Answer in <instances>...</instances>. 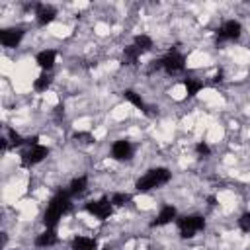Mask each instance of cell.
I'll return each instance as SVG.
<instances>
[{"label": "cell", "instance_id": "cell-1", "mask_svg": "<svg viewBox=\"0 0 250 250\" xmlns=\"http://www.w3.org/2000/svg\"><path fill=\"white\" fill-rule=\"evenodd\" d=\"M70 209V193L68 191H57L49 203H47V209L43 213V223L47 229H55L59 225V221L62 219L64 213H68Z\"/></svg>", "mask_w": 250, "mask_h": 250}, {"label": "cell", "instance_id": "cell-2", "mask_svg": "<svg viewBox=\"0 0 250 250\" xmlns=\"http://www.w3.org/2000/svg\"><path fill=\"white\" fill-rule=\"evenodd\" d=\"M172 178V172L168 168H150L148 172H145L137 182H135V189L141 191V193H146L150 189H156V188H162L164 184H168Z\"/></svg>", "mask_w": 250, "mask_h": 250}, {"label": "cell", "instance_id": "cell-3", "mask_svg": "<svg viewBox=\"0 0 250 250\" xmlns=\"http://www.w3.org/2000/svg\"><path fill=\"white\" fill-rule=\"evenodd\" d=\"M176 227L182 238H193L199 230L205 229V219L201 215H182L176 219Z\"/></svg>", "mask_w": 250, "mask_h": 250}, {"label": "cell", "instance_id": "cell-4", "mask_svg": "<svg viewBox=\"0 0 250 250\" xmlns=\"http://www.w3.org/2000/svg\"><path fill=\"white\" fill-rule=\"evenodd\" d=\"M160 68L170 76L182 74L186 70V57L178 51H170L160 59Z\"/></svg>", "mask_w": 250, "mask_h": 250}, {"label": "cell", "instance_id": "cell-5", "mask_svg": "<svg viewBox=\"0 0 250 250\" xmlns=\"http://www.w3.org/2000/svg\"><path fill=\"white\" fill-rule=\"evenodd\" d=\"M84 209L90 213V215H94L96 219H100V221H105V219H109L111 217V213H113V203H111V199L109 197H100V199H94V201H88L86 205H84Z\"/></svg>", "mask_w": 250, "mask_h": 250}, {"label": "cell", "instance_id": "cell-6", "mask_svg": "<svg viewBox=\"0 0 250 250\" xmlns=\"http://www.w3.org/2000/svg\"><path fill=\"white\" fill-rule=\"evenodd\" d=\"M240 35H242V25H240L238 20H227L217 29V39L219 41H236Z\"/></svg>", "mask_w": 250, "mask_h": 250}, {"label": "cell", "instance_id": "cell-7", "mask_svg": "<svg viewBox=\"0 0 250 250\" xmlns=\"http://www.w3.org/2000/svg\"><path fill=\"white\" fill-rule=\"evenodd\" d=\"M133 152H135V146H133L131 141H127V139H117V141L111 145V158H113V160H119V162L131 160V158H133Z\"/></svg>", "mask_w": 250, "mask_h": 250}, {"label": "cell", "instance_id": "cell-8", "mask_svg": "<svg viewBox=\"0 0 250 250\" xmlns=\"http://www.w3.org/2000/svg\"><path fill=\"white\" fill-rule=\"evenodd\" d=\"M47 154H49V148H47V146H43V145H31V146H27V150H23V154H21V164H23V166H35V164H39Z\"/></svg>", "mask_w": 250, "mask_h": 250}, {"label": "cell", "instance_id": "cell-9", "mask_svg": "<svg viewBox=\"0 0 250 250\" xmlns=\"http://www.w3.org/2000/svg\"><path fill=\"white\" fill-rule=\"evenodd\" d=\"M23 35H25L23 27H4V29H0V43L8 49L18 47L20 41L23 39Z\"/></svg>", "mask_w": 250, "mask_h": 250}, {"label": "cell", "instance_id": "cell-10", "mask_svg": "<svg viewBox=\"0 0 250 250\" xmlns=\"http://www.w3.org/2000/svg\"><path fill=\"white\" fill-rule=\"evenodd\" d=\"M57 10L51 4H37L35 6V21L37 25H49L55 21Z\"/></svg>", "mask_w": 250, "mask_h": 250}, {"label": "cell", "instance_id": "cell-11", "mask_svg": "<svg viewBox=\"0 0 250 250\" xmlns=\"http://www.w3.org/2000/svg\"><path fill=\"white\" fill-rule=\"evenodd\" d=\"M35 62H37V66L43 72H51L53 66H55V62H57V51L55 49H43V51H39L37 57H35Z\"/></svg>", "mask_w": 250, "mask_h": 250}, {"label": "cell", "instance_id": "cell-12", "mask_svg": "<svg viewBox=\"0 0 250 250\" xmlns=\"http://www.w3.org/2000/svg\"><path fill=\"white\" fill-rule=\"evenodd\" d=\"M176 219H178L176 207H174V205H164V207L158 211V215L154 217L152 227H164V225H168V223H172V221H176Z\"/></svg>", "mask_w": 250, "mask_h": 250}, {"label": "cell", "instance_id": "cell-13", "mask_svg": "<svg viewBox=\"0 0 250 250\" xmlns=\"http://www.w3.org/2000/svg\"><path fill=\"white\" fill-rule=\"evenodd\" d=\"M57 240H59L57 230H55V229H47V227H45V230H43V232H39V234L35 236V246H39V248H49V246H55V244H57Z\"/></svg>", "mask_w": 250, "mask_h": 250}, {"label": "cell", "instance_id": "cell-14", "mask_svg": "<svg viewBox=\"0 0 250 250\" xmlns=\"http://www.w3.org/2000/svg\"><path fill=\"white\" fill-rule=\"evenodd\" d=\"M72 250H96L98 248V240L92 236H84V234H76L70 242Z\"/></svg>", "mask_w": 250, "mask_h": 250}, {"label": "cell", "instance_id": "cell-15", "mask_svg": "<svg viewBox=\"0 0 250 250\" xmlns=\"http://www.w3.org/2000/svg\"><path fill=\"white\" fill-rule=\"evenodd\" d=\"M86 188H88V178L78 176L68 184V193H70V197H76V195H82L86 191Z\"/></svg>", "mask_w": 250, "mask_h": 250}, {"label": "cell", "instance_id": "cell-16", "mask_svg": "<svg viewBox=\"0 0 250 250\" xmlns=\"http://www.w3.org/2000/svg\"><path fill=\"white\" fill-rule=\"evenodd\" d=\"M133 45L139 49V53L143 55V53H146V51H150L152 49V37L150 35H146V33H139V35H135V39H133Z\"/></svg>", "mask_w": 250, "mask_h": 250}, {"label": "cell", "instance_id": "cell-17", "mask_svg": "<svg viewBox=\"0 0 250 250\" xmlns=\"http://www.w3.org/2000/svg\"><path fill=\"white\" fill-rule=\"evenodd\" d=\"M123 96H125V100H127V102H131L137 109H141L143 113H148V107H146L145 100L141 98V94H137L135 90H125V92H123Z\"/></svg>", "mask_w": 250, "mask_h": 250}, {"label": "cell", "instance_id": "cell-18", "mask_svg": "<svg viewBox=\"0 0 250 250\" xmlns=\"http://www.w3.org/2000/svg\"><path fill=\"white\" fill-rule=\"evenodd\" d=\"M184 88H186L188 96H197L203 88V82L197 80V78H184Z\"/></svg>", "mask_w": 250, "mask_h": 250}, {"label": "cell", "instance_id": "cell-19", "mask_svg": "<svg viewBox=\"0 0 250 250\" xmlns=\"http://www.w3.org/2000/svg\"><path fill=\"white\" fill-rule=\"evenodd\" d=\"M139 57H141V53H139V49L135 45H129V47L123 49V62L125 64H137Z\"/></svg>", "mask_w": 250, "mask_h": 250}, {"label": "cell", "instance_id": "cell-20", "mask_svg": "<svg viewBox=\"0 0 250 250\" xmlns=\"http://www.w3.org/2000/svg\"><path fill=\"white\" fill-rule=\"evenodd\" d=\"M51 82H53L51 74H49V72H41V74L35 78V82H33V88H35L37 92H45V90L51 86Z\"/></svg>", "mask_w": 250, "mask_h": 250}, {"label": "cell", "instance_id": "cell-21", "mask_svg": "<svg viewBox=\"0 0 250 250\" xmlns=\"http://www.w3.org/2000/svg\"><path fill=\"white\" fill-rule=\"evenodd\" d=\"M109 199H111L113 207H123V205H127V203L131 201V195H129V193H123V191H117V193H113Z\"/></svg>", "mask_w": 250, "mask_h": 250}, {"label": "cell", "instance_id": "cell-22", "mask_svg": "<svg viewBox=\"0 0 250 250\" xmlns=\"http://www.w3.org/2000/svg\"><path fill=\"white\" fill-rule=\"evenodd\" d=\"M238 225H240V229H242L244 232H250V211H246V213L240 215Z\"/></svg>", "mask_w": 250, "mask_h": 250}, {"label": "cell", "instance_id": "cell-23", "mask_svg": "<svg viewBox=\"0 0 250 250\" xmlns=\"http://www.w3.org/2000/svg\"><path fill=\"white\" fill-rule=\"evenodd\" d=\"M195 152H197L199 156H209V154H211V148H209V145H207L205 141H199V143L195 145Z\"/></svg>", "mask_w": 250, "mask_h": 250}]
</instances>
